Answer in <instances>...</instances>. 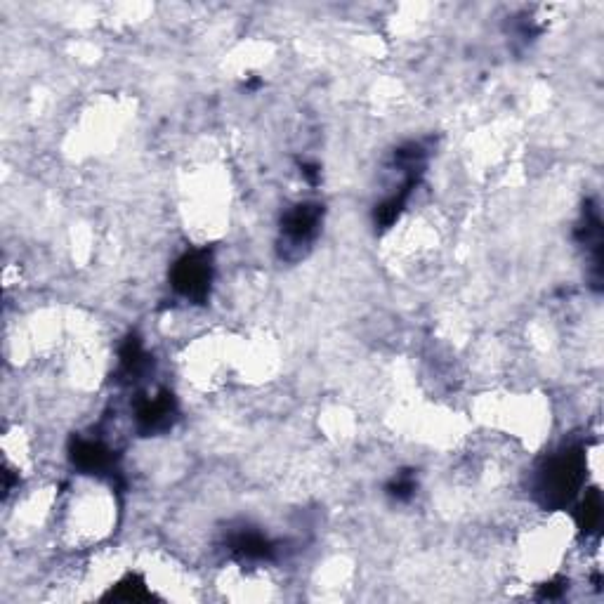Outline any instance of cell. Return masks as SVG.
Listing matches in <instances>:
<instances>
[{
	"mask_svg": "<svg viewBox=\"0 0 604 604\" xmlns=\"http://www.w3.org/2000/svg\"><path fill=\"white\" fill-rule=\"evenodd\" d=\"M213 277V251L194 248V251H187L175 262L173 272H170V284H173L177 295H182L189 302H196V305H203L210 295Z\"/></svg>",
	"mask_w": 604,
	"mask_h": 604,
	"instance_id": "cell-2",
	"label": "cell"
},
{
	"mask_svg": "<svg viewBox=\"0 0 604 604\" xmlns=\"http://www.w3.org/2000/svg\"><path fill=\"white\" fill-rule=\"evenodd\" d=\"M416 489H418V482H416V475H413V470H402L387 482L385 494L397 503H409L411 498L416 496Z\"/></svg>",
	"mask_w": 604,
	"mask_h": 604,
	"instance_id": "cell-11",
	"label": "cell"
},
{
	"mask_svg": "<svg viewBox=\"0 0 604 604\" xmlns=\"http://www.w3.org/2000/svg\"><path fill=\"white\" fill-rule=\"evenodd\" d=\"M576 524H579L581 534H595L597 529H600L602 524V496L600 491L593 489L588 491L586 498H583V503L579 505V510H576Z\"/></svg>",
	"mask_w": 604,
	"mask_h": 604,
	"instance_id": "cell-9",
	"label": "cell"
},
{
	"mask_svg": "<svg viewBox=\"0 0 604 604\" xmlns=\"http://www.w3.org/2000/svg\"><path fill=\"white\" fill-rule=\"evenodd\" d=\"M576 239L581 241V246H586V251H590V258H593V281H595V286H600L602 220H600V210L595 208L593 201L586 203V210H583V222H581V227L576 229Z\"/></svg>",
	"mask_w": 604,
	"mask_h": 604,
	"instance_id": "cell-8",
	"label": "cell"
},
{
	"mask_svg": "<svg viewBox=\"0 0 604 604\" xmlns=\"http://www.w3.org/2000/svg\"><path fill=\"white\" fill-rule=\"evenodd\" d=\"M151 364H154V361H151L147 350H144L142 340L137 336H128L126 343L121 345V352H118L116 380L118 383L133 385L147 376Z\"/></svg>",
	"mask_w": 604,
	"mask_h": 604,
	"instance_id": "cell-7",
	"label": "cell"
},
{
	"mask_svg": "<svg viewBox=\"0 0 604 604\" xmlns=\"http://www.w3.org/2000/svg\"><path fill=\"white\" fill-rule=\"evenodd\" d=\"M321 220H324V206L321 203H298L281 218V251L286 248L310 246L317 239ZM281 253V255H286Z\"/></svg>",
	"mask_w": 604,
	"mask_h": 604,
	"instance_id": "cell-3",
	"label": "cell"
},
{
	"mask_svg": "<svg viewBox=\"0 0 604 604\" xmlns=\"http://www.w3.org/2000/svg\"><path fill=\"white\" fill-rule=\"evenodd\" d=\"M69 456H71V463H74L81 472H85V475L116 477L118 472V456L109 449V446L97 442V439H83V437L71 439Z\"/></svg>",
	"mask_w": 604,
	"mask_h": 604,
	"instance_id": "cell-5",
	"label": "cell"
},
{
	"mask_svg": "<svg viewBox=\"0 0 604 604\" xmlns=\"http://www.w3.org/2000/svg\"><path fill=\"white\" fill-rule=\"evenodd\" d=\"M300 175L305 177L310 185H319L321 180V168L317 166V163H310V161H302L300 163Z\"/></svg>",
	"mask_w": 604,
	"mask_h": 604,
	"instance_id": "cell-13",
	"label": "cell"
},
{
	"mask_svg": "<svg viewBox=\"0 0 604 604\" xmlns=\"http://www.w3.org/2000/svg\"><path fill=\"white\" fill-rule=\"evenodd\" d=\"M586 479V453L581 446L553 453L536 472V496L543 508L560 510L574 501Z\"/></svg>",
	"mask_w": 604,
	"mask_h": 604,
	"instance_id": "cell-1",
	"label": "cell"
},
{
	"mask_svg": "<svg viewBox=\"0 0 604 604\" xmlns=\"http://www.w3.org/2000/svg\"><path fill=\"white\" fill-rule=\"evenodd\" d=\"M227 548L229 553L246 562H269L277 557V546H274L265 534H260V531L255 529L234 531V534L227 538Z\"/></svg>",
	"mask_w": 604,
	"mask_h": 604,
	"instance_id": "cell-6",
	"label": "cell"
},
{
	"mask_svg": "<svg viewBox=\"0 0 604 604\" xmlns=\"http://www.w3.org/2000/svg\"><path fill=\"white\" fill-rule=\"evenodd\" d=\"M177 418V402L173 392L163 390L156 397H142L135 406V423L140 435L151 437L173 428Z\"/></svg>",
	"mask_w": 604,
	"mask_h": 604,
	"instance_id": "cell-4",
	"label": "cell"
},
{
	"mask_svg": "<svg viewBox=\"0 0 604 604\" xmlns=\"http://www.w3.org/2000/svg\"><path fill=\"white\" fill-rule=\"evenodd\" d=\"M562 593H564V581L546 583V586H541V590H538V600H557V597H562Z\"/></svg>",
	"mask_w": 604,
	"mask_h": 604,
	"instance_id": "cell-12",
	"label": "cell"
},
{
	"mask_svg": "<svg viewBox=\"0 0 604 604\" xmlns=\"http://www.w3.org/2000/svg\"><path fill=\"white\" fill-rule=\"evenodd\" d=\"M107 600L144 602V600H151V590L147 588V583H144L140 576L130 574L121 583H116V588L107 595Z\"/></svg>",
	"mask_w": 604,
	"mask_h": 604,
	"instance_id": "cell-10",
	"label": "cell"
}]
</instances>
